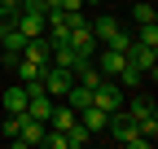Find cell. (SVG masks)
<instances>
[{
    "instance_id": "obj_8",
    "label": "cell",
    "mask_w": 158,
    "mask_h": 149,
    "mask_svg": "<svg viewBox=\"0 0 158 149\" xmlns=\"http://www.w3.org/2000/svg\"><path fill=\"white\" fill-rule=\"evenodd\" d=\"M79 123L88 127V136H106L110 114H106V110H97V105H84V110H79Z\"/></svg>"
},
{
    "instance_id": "obj_16",
    "label": "cell",
    "mask_w": 158,
    "mask_h": 149,
    "mask_svg": "<svg viewBox=\"0 0 158 149\" xmlns=\"http://www.w3.org/2000/svg\"><path fill=\"white\" fill-rule=\"evenodd\" d=\"M40 145H44V149H66V132H57V127H48Z\"/></svg>"
},
{
    "instance_id": "obj_10",
    "label": "cell",
    "mask_w": 158,
    "mask_h": 149,
    "mask_svg": "<svg viewBox=\"0 0 158 149\" xmlns=\"http://www.w3.org/2000/svg\"><path fill=\"white\" fill-rule=\"evenodd\" d=\"M40 140H44V123H35V119L22 114V127H18V136L9 145H40Z\"/></svg>"
},
{
    "instance_id": "obj_6",
    "label": "cell",
    "mask_w": 158,
    "mask_h": 149,
    "mask_svg": "<svg viewBox=\"0 0 158 149\" xmlns=\"http://www.w3.org/2000/svg\"><path fill=\"white\" fill-rule=\"evenodd\" d=\"M40 79H44V92H48V97H66V88L75 83V74L48 62V70H44V74H40Z\"/></svg>"
},
{
    "instance_id": "obj_15",
    "label": "cell",
    "mask_w": 158,
    "mask_h": 149,
    "mask_svg": "<svg viewBox=\"0 0 158 149\" xmlns=\"http://www.w3.org/2000/svg\"><path fill=\"white\" fill-rule=\"evenodd\" d=\"M132 18H136V26H141V22H158V13H154L149 0H136V5H132Z\"/></svg>"
},
{
    "instance_id": "obj_14",
    "label": "cell",
    "mask_w": 158,
    "mask_h": 149,
    "mask_svg": "<svg viewBox=\"0 0 158 149\" xmlns=\"http://www.w3.org/2000/svg\"><path fill=\"white\" fill-rule=\"evenodd\" d=\"M92 136H88V127L84 123H75V127H66V149H84Z\"/></svg>"
},
{
    "instance_id": "obj_17",
    "label": "cell",
    "mask_w": 158,
    "mask_h": 149,
    "mask_svg": "<svg viewBox=\"0 0 158 149\" xmlns=\"http://www.w3.org/2000/svg\"><path fill=\"white\" fill-rule=\"evenodd\" d=\"M18 127H22V114H9L5 127H0V140H13V136H18Z\"/></svg>"
},
{
    "instance_id": "obj_9",
    "label": "cell",
    "mask_w": 158,
    "mask_h": 149,
    "mask_svg": "<svg viewBox=\"0 0 158 149\" xmlns=\"http://www.w3.org/2000/svg\"><path fill=\"white\" fill-rule=\"evenodd\" d=\"M27 119H35V123H48V114H53V97L48 92H40V97H27V110H22Z\"/></svg>"
},
{
    "instance_id": "obj_12",
    "label": "cell",
    "mask_w": 158,
    "mask_h": 149,
    "mask_svg": "<svg viewBox=\"0 0 158 149\" xmlns=\"http://www.w3.org/2000/svg\"><path fill=\"white\" fill-rule=\"evenodd\" d=\"M114 83H118V88H123V92H136V88H141V83H145V74H141V70H136V66L127 62L123 70H118V74H114Z\"/></svg>"
},
{
    "instance_id": "obj_11",
    "label": "cell",
    "mask_w": 158,
    "mask_h": 149,
    "mask_svg": "<svg viewBox=\"0 0 158 149\" xmlns=\"http://www.w3.org/2000/svg\"><path fill=\"white\" fill-rule=\"evenodd\" d=\"M0 101H5V114H22V110H27V88L13 83V88H5V97H0Z\"/></svg>"
},
{
    "instance_id": "obj_19",
    "label": "cell",
    "mask_w": 158,
    "mask_h": 149,
    "mask_svg": "<svg viewBox=\"0 0 158 149\" xmlns=\"http://www.w3.org/2000/svg\"><path fill=\"white\" fill-rule=\"evenodd\" d=\"M84 5H101V0H84Z\"/></svg>"
},
{
    "instance_id": "obj_13",
    "label": "cell",
    "mask_w": 158,
    "mask_h": 149,
    "mask_svg": "<svg viewBox=\"0 0 158 149\" xmlns=\"http://www.w3.org/2000/svg\"><path fill=\"white\" fill-rule=\"evenodd\" d=\"M132 40H136V44H145V48H158V22H141Z\"/></svg>"
},
{
    "instance_id": "obj_3",
    "label": "cell",
    "mask_w": 158,
    "mask_h": 149,
    "mask_svg": "<svg viewBox=\"0 0 158 149\" xmlns=\"http://www.w3.org/2000/svg\"><path fill=\"white\" fill-rule=\"evenodd\" d=\"M106 140L110 145H127V149H149V140L136 132V123L118 110V114H110V123H106Z\"/></svg>"
},
{
    "instance_id": "obj_18",
    "label": "cell",
    "mask_w": 158,
    "mask_h": 149,
    "mask_svg": "<svg viewBox=\"0 0 158 149\" xmlns=\"http://www.w3.org/2000/svg\"><path fill=\"white\" fill-rule=\"evenodd\" d=\"M18 9H22V13H48V5H44V0H22Z\"/></svg>"
},
{
    "instance_id": "obj_2",
    "label": "cell",
    "mask_w": 158,
    "mask_h": 149,
    "mask_svg": "<svg viewBox=\"0 0 158 149\" xmlns=\"http://www.w3.org/2000/svg\"><path fill=\"white\" fill-rule=\"evenodd\" d=\"M92 26V40H97V48H118V53H127L132 48V35L118 26V18L114 13H101L97 22H88Z\"/></svg>"
},
{
    "instance_id": "obj_1",
    "label": "cell",
    "mask_w": 158,
    "mask_h": 149,
    "mask_svg": "<svg viewBox=\"0 0 158 149\" xmlns=\"http://www.w3.org/2000/svg\"><path fill=\"white\" fill-rule=\"evenodd\" d=\"M123 114L136 123V132L154 145V136H158V105H154L149 92H132V97H123Z\"/></svg>"
},
{
    "instance_id": "obj_7",
    "label": "cell",
    "mask_w": 158,
    "mask_h": 149,
    "mask_svg": "<svg viewBox=\"0 0 158 149\" xmlns=\"http://www.w3.org/2000/svg\"><path fill=\"white\" fill-rule=\"evenodd\" d=\"M92 62H97V70H101L106 79H114V74L127 66V53H118V48H97V57H92Z\"/></svg>"
},
{
    "instance_id": "obj_5",
    "label": "cell",
    "mask_w": 158,
    "mask_h": 149,
    "mask_svg": "<svg viewBox=\"0 0 158 149\" xmlns=\"http://www.w3.org/2000/svg\"><path fill=\"white\" fill-rule=\"evenodd\" d=\"M127 62L141 70L145 79H154V74H158V48H145V44H136V40H132V48H127Z\"/></svg>"
},
{
    "instance_id": "obj_4",
    "label": "cell",
    "mask_w": 158,
    "mask_h": 149,
    "mask_svg": "<svg viewBox=\"0 0 158 149\" xmlns=\"http://www.w3.org/2000/svg\"><path fill=\"white\" fill-rule=\"evenodd\" d=\"M123 97H127V92L118 88L114 79H101V83L92 88V105L106 110V114H118V110H123Z\"/></svg>"
}]
</instances>
